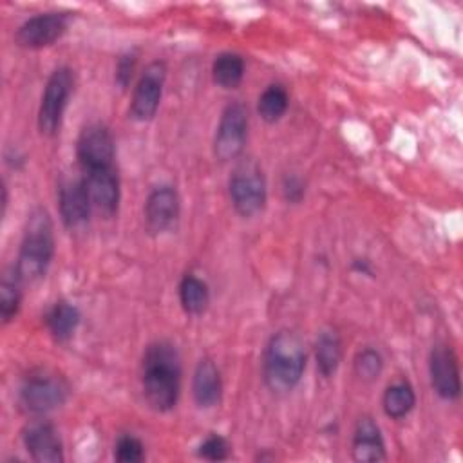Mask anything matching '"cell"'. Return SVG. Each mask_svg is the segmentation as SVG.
Masks as SVG:
<instances>
[{"label": "cell", "instance_id": "1", "mask_svg": "<svg viewBox=\"0 0 463 463\" xmlns=\"http://www.w3.org/2000/svg\"><path fill=\"white\" fill-rule=\"evenodd\" d=\"M141 387L146 403L154 411L166 412L175 407L181 392V358L174 344L157 340L145 349Z\"/></svg>", "mask_w": 463, "mask_h": 463}, {"label": "cell", "instance_id": "2", "mask_svg": "<svg viewBox=\"0 0 463 463\" xmlns=\"http://www.w3.org/2000/svg\"><path fill=\"white\" fill-rule=\"evenodd\" d=\"M306 369V347L302 338L289 329L277 331L266 349L262 358V376L269 391L289 392L293 391Z\"/></svg>", "mask_w": 463, "mask_h": 463}, {"label": "cell", "instance_id": "3", "mask_svg": "<svg viewBox=\"0 0 463 463\" xmlns=\"http://www.w3.org/2000/svg\"><path fill=\"white\" fill-rule=\"evenodd\" d=\"M54 255V228L45 208H34L24 228L18 259L14 269L22 282H34L42 279Z\"/></svg>", "mask_w": 463, "mask_h": 463}, {"label": "cell", "instance_id": "4", "mask_svg": "<svg viewBox=\"0 0 463 463\" xmlns=\"http://www.w3.org/2000/svg\"><path fill=\"white\" fill-rule=\"evenodd\" d=\"M228 194L235 212L242 217L257 215L266 204V179L253 159L239 161L228 181Z\"/></svg>", "mask_w": 463, "mask_h": 463}, {"label": "cell", "instance_id": "5", "mask_svg": "<svg viewBox=\"0 0 463 463\" xmlns=\"http://www.w3.org/2000/svg\"><path fill=\"white\" fill-rule=\"evenodd\" d=\"M20 403L31 414H47L61 407L69 396L67 382L51 371H33L20 385Z\"/></svg>", "mask_w": 463, "mask_h": 463}, {"label": "cell", "instance_id": "6", "mask_svg": "<svg viewBox=\"0 0 463 463\" xmlns=\"http://www.w3.org/2000/svg\"><path fill=\"white\" fill-rule=\"evenodd\" d=\"M72 87L74 74L69 67H58L47 78L38 109V128L42 134L54 136L60 130Z\"/></svg>", "mask_w": 463, "mask_h": 463}, {"label": "cell", "instance_id": "7", "mask_svg": "<svg viewBox=\"0 0 463 463\" xmlns=\"http://www.w3.org/2000/svg\"><path fill=\"white\" fill-rule=\"evenodd\" d=\"M248 136V112L241 103H228L221 112L219 125L213 136V156L226 163L242 154Z\"/></svg>", "mask_w": 463, "mask_h": 463}, {"label": "cell", "instance_id": "8", "mask_svg": "<svg viewBox=\"0 0 463 463\" xmlns=\"http://www.w3.org/2000/svg\"><path fill=\"white\" fill-rule=\"evenodd\" d=\"M166 80V67L163 61H150L141 72L130 99V114L137 121H148L156 116L163 87Z\"/></svg>", "mask_w": 463, "mask_h": 463}, {"label": "cell", "instance_id": "9", "mask_svg": "<svg viewBox=\"0 0 463 463\" xmlns=\"http://www.w3.org/2000/svg\"><path fill=\"white\" fill-rule=\"evenodd\" d=\"M76 156L81 172L103 166H114V137L103 123L87 125L78 137Z\"/></svg>", "mask_w": 463, "mask_h": 463}, {"label": "cell", "instance_id": "10", "mask_svg": "<svg viewBox=\"0 0 463 463\" xmlns=\"http://www.w3.org/2000/svg\"><path fill=\"white\" fill-rule=\"evenodd\" d=\"M67 31V14L65 13H42L27 18L16 29V43L25 49H42L52 45Z\"/></svg>", "mask_w": 463, "mask_h": 463}, {"label": "cell", "instance_id": "11", "mask_svg": "<svg viewBox=\"0 0 463 463\" xmlns=\"http://www.w3.org/2000/svg\"><path fill=\"white\" fill-rule=\"evenodd\" d=\"M429 374L434 392L443 400H456L461 391L458 356L447 344H436L429 356Z\"/></svg>", "mask_w": 463, "mask_h": 463}, {"label": "cell", "instance_id": "12", "mask_svg": "<svg viewBox=\"0 0 463 463\" xmlns=\"http://www.w3.org/2000/svg\"><path fill=\"white\" fill-rule=\"evenodd\" d=\"M83 183L92 204V210L99 212L105 217H110L118 212L119 204V177L114 166L92 168L83 172Z\"/></svg>", "mask_w": 463, "mask_h": 463}, {"label": "cell", "instance_id": "13", "mask_svg": "<svg viewBox=\"0 0 463 463\" xmlns=\"http://www.w3.org/2000/svg\"><path fill=\"white\" fill-rule=\"evenodd\" d=\"M179 195L174 186H156L145 201V226L150 233L166 232L179 217Z\"/></svg>", "mask_w": 463, "mask_h": 463}, {"label": "cell", "instance_id": "14", "mask_svg": "<svg viewBox=\"0 0 463 463\" xmlns=\"http://www.w3.org/2000/svg\"><path fill=\"white\" fill-rule=\"evenodd\" d=\"M24 447L34 461L60 463L63 461V445L58 430L47 421H31L22 432Z\"/></svg>", "mask_w": 463, "mask_h": 463}, {"label": "cell", "instance_id": "15", "mask_svg": "<svg viewBox=\"0 0 463 463\" xmlns=\"http://www.w3.org/2000/svg\"><path fill=\"white\" fill-rule=\"evenodd\" d=\"M58 208L67 228H78L89 221L92 204L83 177L65 179L58 188Z\"/></svg>", "mask_w": 463, "mask_h": 463}, {"label": "cell", "instance_id": "16", "mask_svg": "<svg viewBox=\"0 0 463 463\" xmlns=\"http://www.w3.org/2000/svg\"><path fill=\"white\" fill-rule=\"evenodd\" d=\"M353 459L358 463H378L385 459V443L378 423L371 416H362L353 432Z\"/></svg>", "mask_w": 463, "mask_h": 463}, {"label": "cell", "instance_id": "17", "mask_svg": "<svg viewBox=\"0 0 463 463\" xmlns=\"http://www.w3.org/2000/svg\"><path fill=\"white\" fill-rule=\"evenodd\" d=\"M192 394L201 409H212L221 402L222 380L219 367L210 358L199 360L192 378Z\"/></svg>", "mask_w": 463, "mask_h": 463}, {"label": "cell", "instance_id": "18", "mask_svg": "<svg viewBox=\"0 0 463 463\" xmlns=\"http://www.w3.org/2000/svg\"><path fill=\"white\" fill-rule=\"evenodd\" d=\"M315 360L317 369L324 378H329L336 373L342 360V342L335 329H322L315 344Z\"/></svg>", "mask_w": 463, "mask_h": 463}, {"label": "cell", "instance_id": "19", "mask_svg": "<svg viewBox=\"0 0 463 463\" xmlns=\"http://www.w3.org/2000/svg\"><path fill=\"white\" fill-rule=\"evenodd\" d=\"M80 311L74 304L71 302H65V300H60L56 302L45 315V324H47V329L49 333L60 340V342H65L72 336V333L76 331L78 324H80Z\"/></svg>", "mask_w": 463, "mask_h": 463}, {"label": "cell", "instance_id": "20", "mask_svg": "<svg viewBox=\"0 0 463 463\" xmlns=\"http://www.w3.org/2000/svg\"><path fill=\"white\" fill-rule=\"evenodd\" d=\"M213 81L221 89H235L244 76V60L237 52H221L212 63Z\"/></svg>", "mask_w": 463, "mask_h": 463}, {"label": "cell", "instance_id": "21", "mask_svg": "<svg viewBox=\"0 0 463 463\" xmlns=\"http://www.w3.org/2000/svg\"><path fill=\"white\" fill-rule=\"evenodd\" d=\"M414 403H416V394H414V389L407 382L391 383L385 389L383 398H382L383 412L392 420H400V418L407 416L412 411Z\"/></svg>", "mask_w": 463, "mask_h": 463}, {"label": "cell", "instance_id": "22", "mask_svg": "<svg viewBox=\"0 0 463 463\" xmlns=\"http://www.w3.org/2000/svg\"><path fill=\"white\" fill-rule=\"evenodd\" d=\"M179 302L190 315H199L210 302V291L203 279L188 273L179 282Z\"/></svg>", "mask_w": 463, "mask_h": 463}, {"label": "cell", "instance_id": "23", "mask_svg": "<svg viewBox=\"0 0 463 463\" xmlns=\"http://www.w3.org/2000/svg\"><path fill=\"white\" fill-rule=\"evenodd\" d=\"M22 284L24 282L18 277L14 266L9 268L2 275V282H0V317H2L4 324L11 322L16 317L18 309H20Z\"/></svg>", "mask_w": 463, "mask_h": 463}, {"label": "cell", "instance_id": "24", "mask_svg": "<svg viewBox=\"0 0 463 463\" xmlns=\"http://www.w3.org/2000/svg\"><path fill=\"white\" fill-rule=\"evenodd\" d=\"M288 105H289V98L284 85L271 83L259 96L257 112L266 123H275L284 116V112L288 110Z\"/></svg>", "mask_w": 463, "mask_h": 463}, {"label": "cell", "instance_id": "25", "mask_svg": "<svg viewBox=\"0 0 463 463\" xmlns=\"http://www.w3.org/2000/svg\"><path fill=\"white\" fill-rule=\"evenodd\" d=\"M353 365L358 378H362L364 382H373L380 376L383 369V358L376 349L365 347L356 353Z\"/></svg>", "mask_w": 463, "mask_h": 463}, {"label": "cell", "instance_id": "26", "mask_svg": "<svg viewBox=\"0 0 463 463\" xmlns=\"http://www.w3.org/2000/svg\"><path fill=\"white\" fill-rule=\"evenodd\" d=\"M114 458L119 463H139L145 458V447L136 436L123 434L114 445Z\"/></svg>", "mask_w": 463, "mask_h": 463}, {"label": "cell", "instance_id": "27", "mask_svg": "<svg viewBox=\"0 0 463 463\" xmlns=\"http://www.w3.org/2000/svg\"><path fill=\"white\" fill-rule=\"evenodd\" d=\"M199 456L208 459V461H222L228 458V452H230V447H228V441L219 436V434H210L208 438H204L199 445Z\"/></svg>", "mask_w": 463, "mask_h": 463}, {"label": "cell", "instance_id": "28", "mask_svg": "<svg viewBox=\"0 0 463 463\" xmlns=\"http://www.w3.org/2000/svg\"><path fill=\"white\" fill-rule=\"evenodd\" d=\"M134 67H136V56L132 52L128 54H123L116 65V81L119 83L121 89H125L130 80H132V72H134Z\"/></svg>", "mask_w": 463, "mask_h": 463}, {"label": "cell", "instance_id": "29", "mask_svg": "<svg viewBox=\"0 0 463 463\" xmlns=\"http://www.w3.org/2000/svg\"><path fill=\"white\" fill-rule=\"evenodd\" d=\"M284 194H286L288 201L297 203L304 195V188H302V184H300V181L297 177H286V181H284Z\"/></svg>", "mask_w": 463, "mask_h": 463}]
</instances>
